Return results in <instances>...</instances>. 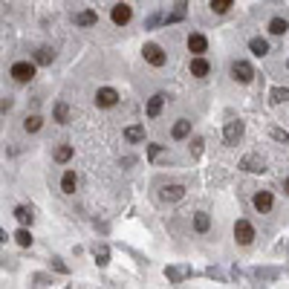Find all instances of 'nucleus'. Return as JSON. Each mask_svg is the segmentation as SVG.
<instances>
[{
  "label": "nucleus",
  "mask_w": 289,
  "mask_h": 289,
  "mask_svg": "<svg viewBox=\"0 0 289 289\" xmlns=\"http://www.w3.org/2000/svg\"><path fill=\"white\" fill-rule=\"evenodd\" d=\"M12 78L20 84H29L32 78H35V64H29V61H18V64H12Z\"/></svg>",
  "instance_id": "obj_1"
},
{
  "label": "nucleus",
  "mask_w": 289,
  "mask_h": 289,
  "mask_svg": "<svg viewBox=\"0 0 289 289\" xmlns=\"http://www.w3.org/2000/svg\"><path fill=\"white\" fill-rule=\"evenodd\" d=\"M232 78L240 81V84H249L254 78V67L249 61H235L232 64Z\"/></svg>",
  "instance_id": "obj_2"
},
{
  "label": "nucleus",
  "mask_w": 289,
  "mask_h": 289,
  "mask_svg": "<svg viewBox=\"0 0 289 289\" xmlns=\"http://www.w3.org/2000/svg\"><path fill=\"white\" fill-rule=\"evenodd\" d=\"M235 240L240 246H249L254 240V226L249 223V220H237L235 223Z\"/></svg>",
  "instance_id": "obj_3"
},
{
  "label": "nucleus",
  "mask_w": 289,
  "mask_h": 289,
  "mask_svg": "<svg viewBox=\"0 0 289 289\" xmlns=\"http://www.w3.org/2000/svg\"><path fill=\"white\" fill-rule=\"evenodd\" d=\"M144 61L151 64V67H165V61H168V55L162 52V46L159 44H144Z\"/></svg>",
  "instance_id": "obj_4"
},
{
  "label": "nucleus",
  "mask_w": 289,
  "mask_h": 289,
  "mask_svg": "<svg viewBox=\"0 0 289 289\" xmlns=\"http://www.w3.org/2000/svg\"><path fill=\"white\" fill-rule=\"evenodd\" d=\"M240 168L249 171V174H263V171H266V159L257 156V154H246L243 159H240Z\"/></svg>",
  "instance_id": "obj_5"
},
{
  "label": "nucleus",
  "mask_w": 289,
  "mask_h": 289,
  "mask_svg": "<svg viewBox=\"0 0 289 289\" xmlns=\"http://www.w3.org/2000/svg\"><path fill=\"white\" fill-rule=\"evenodd\" d=\"M223 139H226V144H237L240 139H243V122H226V130H223Z\"/></svg>",
  "instance_id": "obj_6"
},
{
  "label": "nucleus",
  "mask_w": 289,
  "mask_h": 289,
  "mask_svg": "<svg viewBox=\"0 0 289 289\" xmlns=\"http://www.w3.org/2000/svg\"><path fill=\"white\" fill-rule=\"evenodd\" d=\"M96 104H99V107H116L119 104V93L113 90V87H101V90L96 93Z\"/></svg>",
  "instance_id": "obj_7"
},
{
  "label": "nucleus",
  "mask_w": 289,
  "mask_h": 289,
  "mask_svg": "<svg viewBox=\"0 0 289 289\" xmlns=\"http://www.w3.org/2000/svg\"><path fill=\"white\" fill-rule=\"evenodd\" d=\"M113 23L116 26H125V23H130V18H133V12H130V6L127 3H119V6H113Z\"/></svg>",
  "instance_id": "obj_8"
},
{
  "label": "nucleus",
  "mask_w": 289,
  "mask_h": 289,
  "mask_svg": "<svg viewBox=\"0 0 289 289\" xmlns=\"http://www.w3.org/2000/svg\"><path fill=\"white\" fill-rule=\"evenodd\" d=\"M162 107H165V93H156V96H151V99H148L144 113H148V119H156L159 113H162Z\"/></svg>",
  "instance_id": "obj_9"
},
{
  "label": "nucleus",
  "mask_w": 289,
  "mask_h": 289,
  "mask_svg": "<svg viewBox=\"0 0 289 289\" xmlns=\"http://www.w3.org/2000/svg\"><path fill=\"white\" fill-rule=\"evenodd\" d=\"M272 206H275V197H272V191H257V194H254V208H257L261 214L272 211Z\"/></svg>",
  "instance_id": "obj_10"
},
{
  "label": "nucleus",
  "mask_w": 289,
  "mask_h": 289,
  "mask_svg": "<svg viewBox=\"0 0 289 289\" xmlns=\"http://www.w3.org/2000/svg\"><path fill=\"white\" fill-rule=\"evenodd\" d=\"M208 72H211V64H208L203 55H194V58H191V75H197V78H206Z\"/></svg>",
  "instance_id": "obj_11"
},
{
  "label": "nucleus",
  "mask_w": 289,
  "mask_h": 289,
  "mask_svg": "<svg viewBox=\"0 0 289 289\" xmlns=\"http://www.w3.org/2000/svg\"><path fill=\"white\" fill-rule=\"evenodd\" d=\"M185 12H188V0H177L174 12H171V15H165V23L171 26V23H180V20H185Z\"/></svg>",
  "instance_id": "obj_12"
},
{
  "label": "nucleus",
  "mask_w": 289,
  "mask_h": 289,
  "mask_svg": "<svg viewBox=\"0 0 289 289\" xmlns=\"http://www.w3.org/2000/svg\"><path fill=\"white\" fill-rule=\"evenodd\" d=\"M182 197H185V185H180V182L162 188V199H168V203H177V199H182Z\"/></svg>",
  "instance_id": "obj_13"
},
{
  "label": "nucleus",
  "mask_w": 289,
  "mask_h": 289,
  "mask_svg": "<svg viewBox=\"0 0 289 289\" xmlns=\"http://www.w3.org/2000/svg\"><path fill=\"white\" fill-rule=\"evenodd\" d=\"M188 49L194 55H203L208 49V41H206V35H199V32H194V35H188Z\"/></svg>",
  "instance_id": "obj_14"
},
{
  "label": "nucleus",
  "mask_w": 289,
  "mask_h": 289,
  "mask_svg": "<svg viewBox=\"0 0 289 289\" xmlns=\"http://www.w3.org/2000/svg\"><path fill=\"white\" fill-rule=\"evenodd\" d=\"M171 136H174V139H188V136H191V122H188V119H177L174 127H171Z\"/></svg>",
  "instance_id": "obj_15"
},
{
  "label": "nucleus",
  "mask_w": 289,
  "mask_h": 289,
  "mask_svg": "<svg viewBox=\"0 0 289 289\" xmlns=\"http://www.w3.org/2000/svg\"><path fill=\"white\" fill-rule=\"evenodd\" d=\"M191 272L188 269H182V266H168V269H165V278L168 280H174V283H182V280L188 278Z\"/></svg>",
  "instance_id": "obj_16"
},
{
  "label": "nucleus",
  "mask_w": 289,
  "mask_h": 289,
  "mask_svg": "<svg viewBox=\"0 0 289 289\" xmlns=\"http://www.w3.org/2000/svg\"><path fill=\"white\" fill-rule=\"evenodd\" d=\"M75 26H93V23H99V15H96V12H78V15H75Z\"/></svg>",
  "instance_id": "obj_17"
},
{
  "label": "nucleus",
  "mask_w": 289,
  "mask_h": 289,
  "mask_svg": "<svg viewBox=\"0 0 289 289\" xmlns=\"http://www.w3.org/2000/svg\"><path fill=\"white\" fill-rule=\"evenodd\" d=\"M125 139L127 142H144V127L142 125H130V127H125Z\"/></svg>",
  "instance_id": "obj_18"
},
{
  "label": "nucleus",
  "mask_w": 289,
  "mask_h": 289,
  "mask_svg": "<svg viewBox=\"0 0 289 289\" xmlns=\"http://www.w3.org/2000/svg\"><path fill=\"white\" fill-rule=\"evenodd\" d=\"M75 185H78V180H75V171H64V177H61V191H64V194H75Z\"/></svg>",
  "instance_id": "obj_19"
},
{
  "label": "nucleus",
  "mask_w": 289,
  "mask_h": 289,
  "mask_svg": "<svg viewBox=\"0 0 289 289\" xmlns=\"http://www.w3.org/2000/svg\"><path fill=\"white\" fill-rule=\"evenodd\" d=\"M194 228H197L199 235H206L208 228H211V217H208L206 211H197V214H194Z\"/></svg>",
  "instance_id": "obj_20"
},
{
  "label": "nucleus",
  "mask_w": 289,
  "mask_h": 289,
  "mask_svg": "<svg viewBox=\"0 0 289 289\" xmlns=\"http://www.w3.org/2000/svg\"><path fill=\"white\" fill-rule=\"evenodd\" d=\"M55 122H58V125H70V104H67V101H58V104H55Z\"/></svg>",
  "instance_id": "obj_21"
},
{
  "label": "nucleus",
  "mask_w": 289,
  "mask_h": 289,
  "mask_svg": "<svg viewBox=\"0 0 289 289\" xmlns=\"http://www.w3.org/2000/svg\"><path fill=\"white\" fill-rule=\"evenodd\" d=\"M249 49H252V55L263 58V55L269 52V41H263V38H252V41H249Z\"/></svg>",
  "instance_id": "obj_22"
},
{
  "label": "nucleus",
  "mask_w": 289,
  "mask_h": 289,
  "mask_svg": "<svg viewBox=\"0 0 289 289\" xmlns=\"http://www.w3.org/2000/svg\"><path fill=\"white\" fill-rule=\"evenodd\" d=\"M52 61H55V49L52 46H41V49L35 52V64H44L46 67V64H52Z\"/></svg>",
  "instance_id": "obj_23"
},
{
  "label": "nucleus",
  "mask_w": 289,
  "mask_h": 289,
  "mask_svg": "<svg viewBox=\"0 0 289 289\" xmlns=\"http://www.w3.org/2000/svg\"><path fill=\"white\" fill-rule=\"evenodd\" d=\"M93 257H96L99 266H107V263H110V249H107V246H96V249H93Z\"/></svg>",
  "instance_id": "obj_24"
},
{
  "label": "nucleus",
  "mask_w": 289,
  "mask_h": 289,
  "mask_svg": "<svg viewBox=\"0 0 289 289\" xmlns=\"http://www.w3.org/2000/svg\"><path fill=\"white\" fill-rule=\"evenodd\" d=\"M41 127H44V119L41 116H26V122H23V130H26V133H38Z\"/></svg>",
  "instance_id": "obj_25"
},
{
  "label": "nucleus",
  "mask_w": 289,
  "mask_h": 289,
  "mask_svg": "<svg viewBox=\"0 0 289 289\" xmlns=\"http://www.w3.org/2000/svg\"><path fill=\"white\" fill-rule=\"evenodd\" d=\"M15 217H18V223H20V226H29V223L35 220V217H32V211H29L26 206H18V208H15Z\"/></svg>",
  "instance_id": "obj_26"
},
{
  "label": "nucleus",
  "mask_w": 289,
  "mask_h": 289,
  "mask_svg": "<svg viewBox=\"0 0 289 289\" xmlns=\"http://www.w3.org/2000/svg\"><path fill=\"white\" fill-rule=\"evenodd\" d=\"M286 29H289V23L283 18H272L269 20V32H272V35H283Z\"/></svg>",
  "instance_id": "obj_27"
},
{
  "label": "nucleus",
  "mask_w": 289,
  "mask_h": 289,
  "mask_svg": "<svg viewBox=\"0 0 289 289\" xmlns=\"http://www.w3.org/2000/svg\"><path fill=\"white\" fill-rule=\"evenodd\" d=\"M72 159V148L70 144H61L58 151H55V162H70Z\"/></svg>",
  "instance_id": "obj_28"
},
{
  "label": "nucleus",
  "mask_w": 289,
  "mask_h": 289,
  "mask_svg": "<svg viewBox=\"0 0 289 289\" xmlns=\"http://www.w3.org/2000/svg\"><path fill=\"white\" fill-rule=\"evenodd\" d=\"M272 101H275V104L289 101V87H275V90H272Z\"/></svg>",
  "instance_id": "obj_29"
},
{
  "label": "nucleus",
  "mask_w": 289,
  "mask_h": 289,
  "mask_svg": "<svg viewBox=\"0 0 289 289\" xmlns=\"http://www.w3.org/2000/svg\"><path fill=\"white\" fill-rule=\"evenodd\" d=\"M228 9H232V0H211V12L217 15H226Z\"/></svg>",
  "instance_id": "obj_30"
},
{
  "label": "nucleus",
  "mask_w": 289,
  "mask_h": 289,
  "mask_svg": "<svg viewBox=\"0 0 289 289\" xmlns=\"http://www.w3.org/2000/svg\"><path fill=\"white\" fill-rule=\"evenodd\" d=\"M162 156H165V148H162V144H148V159H151V162L162 159Z\"/></svg>",
  "instance_id": "obj_31"
},
{
  "label": "nucleus",
  "mask_w": 289,
  "mask_h": 289,
  "mask_svg": "<svg viewBox=\"0 0 289 289\" xmlns=\"http://www.w3.org/2000/svg\"><path fill=\"white\" fill-rule=\"evenodd\" d=\"M15 240H18V246H32V235H29V228H18V232H15Z\"/></svg>",
  "instance_id": "obj_32"
},
{
  "label": "nucleus",
  "mask_w": 289,
  "mask_h": 289,
  "mask_svg": "<svg viewBox=\"0 0 289 289\" xmlns=\"http://www.w3.org/2000/svg\"><path fill=\"white\" fill-rule=\"evenodd\" d=\"M162 20H165L162 15H159V12H154V15H148V18H144V29H156Z\"/></svg>",
  "instance_id": "obj_33"
},
{
  "label": "nucleus",
  "mask_w": 289,
  "mask_h": 289,
  "mask_svg": "<svg viewBox=\"0 0 289 289\" xmlns=\"http://www.w3.org/2000/svg\"><path fill=\"white\" fill-rule=\"evenodd\" d=\"M272 139H275V142H283V144H286V142H289V133H286V130H280V127H272Z\"/></svg>",
  "instance_id": "obj_34"
},
{
  "label": "nucleus",
  "mask_w": 289,
  "mask_h": 289,
  "mask_svg": "<svg viewBox=\"0 0 289 289\" xmlns=\"http://www.w3.org/2000/svg\"><path fill=\"white\" fill-rule=\"evenodd\" d=\"M52 266H55L58 272H61V275H67V272H70V266H67V263H64L61 257H52Z\"/></svg>",
  "instance_id": "obj_35"
},
{
  "label": "nucleus",
  "mask_w": 289,
  "mask_h": 289,
  "mask_svg": "<svg viewBox=\"0 0 289 289\" xmlns=\"http://www.w3.org/2000/svg\"><path fill=\"white\" fill-rule=\"evenodd\" d=\"M191 154H194V156L203 154V139H194V142H191Z\"/></svg>",
  "instance_id": "obj_36"
},
{
  "label": "nucleus",
  "mask_w": 289,
  "mask_h": 289,
  "mask_svg": "<svg viewBox=\"0 0 289 289\" xmlns=\"http://www.w3.org/2000/svg\"><path fill=\"white\" fill-rule=\"evenodd\" d=\"M3 240H6V232H3V228H0V243H3Z\"/></svg>",
  "instance_id": "obj_37"
},
{
  "label": "nucleus",
  "mask_w": 289,
  "mask_h": 289,
  "mask_svg": "<svg viewBox=\"0 0 289 289\" xmlns=\"http://www.w3.org/2000/svg\"><path fill=\"white\" fill-rule=\"evenodd\" d=\"M283 191H286V194H289V177H286V182H283Z\"/></svg>",
  "instance_id": "obj_38"
},
{
  "label": "nucleus",
  "mask_w": 289,
  "mask_h": 289,
  "mask_svg": "<svg viewBox=\"0 0 289 289\" xmlns=\"http://www.w3.org/2000/svg\"><path fill=\"white\" fill-rule=\"evenodd\" d=\"M286 67H289V64H286Z\"/></svg>",
  "instance_id": "obj_39"
}]
</instances>
